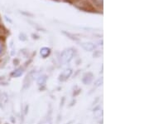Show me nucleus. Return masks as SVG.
Here are the masks:
<instances>
[{
  "label": "nucleus",
  "instance_id": "obj_6",
  "mask_svg": "<svg viewBox=\"0 0 149 124\" xmlns=\"http://www.w3.org/2000/svg\"><path fill=\"white\" fill-rule=\"evenodd\" d=\"M46 81H47V76H41V77H39V78H37V84H38L39 86L44 85V84L46 83Z\"/></svg>",
  "mask_w": 149,
  "mask_h": 124
},
{
  "label": "nucleus",
  "instance_id": "obj_5",
  "mask_svg": "<svg viewBox=\"0 0 149 124\" xmlns=\"http://www.w3.org/2000/svg\"><path fill=\"white\" fill-rule=\"evenodd\" d=\"M23 73V69L22 68H17L15 71H13L12 73H11V76L13 77V78H17V77H20L22 76V74Z\"/></svg>",
  "mask_w": 149,
  "mask_h": 124
},
{
  "label": "nucleus",
  "instance_id": "obj_9",
  "mask_svg": "<svg viewBox=\"0 0 149 124\" xmlns=\"http://www.w3.org/2000/svg\"><path fill=\"white\" fill-rule=\"evenodd\" d=\"M2 52H3V45H2V43L0 42V54H2Z\"/></svg>",
  "mask_w": 149,
  "mask_h": 124
},
{
  "label": "nucleus",
  "instance_id": "obj_2",
  "mask_svg": "<svg viewBox=\"0 0 149 124\" xmlns=\"http://www.w3.org/2000/svg\"><path fill=\"white\" fill-rule=\"evenodd\" d=\"M81 47L87 52H91V51H93L94 49H95V45L93 43H91V42L82 43H81Z\"/></svg>",
  "mask_w": 149,
  "mask_h": 124
},
{
  "label": "nucleus",
  "instance_id": "obj_7",
  "mask_svg": "<svg viewBox=\"0 0 149 124\" xmlns=\"http://www.w3.org/2000/svg\"><path fill=\"white\" fill-rule=\"evenodd\" d=\"M8 98L7 94L3 93V94L1 95V97H0V103H2L3 105H5L7 102H8Z\"/></svg>",
  "mask_w": 149,
  "mask_h": 124
},
{
  "label": "nucleus",
  "instance_id": "obj_4",
  "mask_svg": "<svg viewBox=\"0 0 149 124\" xmlns=\"http://www.w3.org/2000/svg\"><path fill=\"white\" fill-rule=\"evenodd\" d=\"M50 54H51V49H49V48L44 47V48L41 49V50H40V54H41V56L42 58H44L48 57L50 55Z\"/></svg>",
  "mask_w": 149,
  "mask_h": 124
},
{
  "label": "nucleus",
  "instance_id": "obj_8",
  "mask_svg": "<svg viewBox=\"0 0 149 124\" xmlns=\"http://www.w3.org/2000/svg\"><path fill=\"white\" fill-rule=\"evenodd\" d=\"M92 1L98 7H102L103 6V0H92Z\"/></svg>",
  "mask_w": 149,
  "mask_h": 124
},
{
  "label": "nucleus",
  "instance_id": "obj_1",
  "mask_svg": "<svg viewBox=\"0 0 149 124\" xmlns=\"http://www.w3.org/2000/svg\"><path fill=\"white\" fill-rule=\"evenodd\" d=\"M74 55V50L73 49H68L64 50L61 55V60L63 63H68L73 58Z\"/></svg>",
  "mask_w": 149,
  "mask_h": 124
},
{
  "label": "nucleus",
  "instance_id": "obj_3",
  "mask_svg": "<svg viewBox=\"0 0 149 124\" xmlns=\"http://www.w3.org/2000/svg\"><path fill=\"white\" fill-rule=\"evenodd\" d=\"M71 73H72V70L69 68V69H65L62 72V73L61 74L60 76V80H61V81H65V80H66L67 78H69V77L71 75Z\"/></svg>",
  "mask_w": 149,
  "mask_h": 124
}]
</instances>
